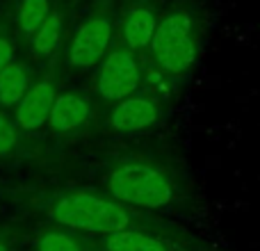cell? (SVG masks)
<instances>
[{"mask_svg": "<svg viewBox=\"0 0 260 251\" xmlns=\"http://www.w3.org/2000/svg\"><path fill=\"white\" fill-rule=\"evenodd\" d=\"M105 194L153 215H189L194 187L189 171L171 146H146L117 158L105 171Z\"/></svg>", "mask_w": 260, "mask_h": 251, "instance_id": "cell-1", "label": "cell"}, {"mask_svg": "<svg viewBox=\"0 0 260 251\" xmlns=\"http://www.w3.org/2000/svg\"><path fill=\"white\" fill-rule=\"evenodd\" d=\"M50 219L69 231H80V233L101 235V238L121 233V231L157 229L174 222L169 217L119 203L108 194H96L87 190L59 194L50 206Z\"/></svg>", "mask_w": 260, "mask_h": 251, "instance_id": "cell-2", "label": "cell"}, {"mask_svg": "<svg viewBox=\"0 0 260 251\" xmlns=\"http://www.w3.org/2000/svg\"><path fill=\"white\" fill-rule=\"evenodd\" d=\"M203 39V14L189 0H178L162 9V16L146 48L148 64L155 76L180 82L192 73Z\"/></svg>", "mask_w": 260, "mask_h": 251, "instance_id": "cell-3", "label": "cell"}, {"mask_svg": "<svg viewBox=\"0 0 260 251\" xmlns=\"http://www.w3.org/2000/svg\"><path fill=\"white\" fill-rule=\"evenodd\" d=\"M101 251H224L208 240L197 238L187 229L171 222L157 229L121 231V233L103 235Z\"/></svg>", "mask_w": 260, "mask_h": 251, "instance_id": "cell-4", "label": "cell"}, {"mask_svg": "<svg viewBox=\"0 0 260 251\" xmlns=\"http://www.w3.org/2000/svg\"><path fill=\"white\" fill-rule=\"evenodd\" d=\"M144 76H146V71L142 64V55L119 41L99 64L94 82L96 96L103 103L114 105L128 96L137 94L144 85Z\"/></svg>", "mask_w": 260, "mask_h": 251, "instance_id": "cell-5", "label": "cell"}, {"mask_svg": "<svg viewBox=\"0 0 260 251\" xmlns=\"http://www.w3.org/2000/svg\"><path fill=\"white\" fill-rule=\"evenodd\" d=\"M117 21L108 9L94 12L76 27L67 46V64L76 71H87L101 64L114 44Z\"/></svg>", "mask_w": 260, "mask_h": 251, "instance_id": "cell-6", "label": "cell"}, {"mask_svg": "<svg viewBox=\"0 0 260 251\" xmlns=\"http://www.w3.org/2000/svg\"><path fill=\"white\" fill-rule=\"evenodd\" d=\"M165 117V103L155 91L139 89L137 94L119 101L110 108L105 125L117 135H135L142 130H151Z\"/></svg>", "mask_w": 260, "mask_h": 251, "instance_id": "cell-7", "label": "cell"}, {"mask_svg": "<svg viewBox=\"0 0 260 251\" xmlns=\"http://www.w3.org/2000/svg\"><path fill=\"white\" fill-rule=\"evenodd\" d=\"M162 9L155 0H130L121 16V44L130 50L144 55L153 39V32L157 27V21L162 16Z\"/></svg>", "mask_w": 260, "mask_h": 251, "instance_id": "cell-8", "label": "cell"}, {"mask_svg": "<svg viewBox=\"0 0 260 251\" xmlns=\"http://www.w3.org/2000/svg\"><path fill=\"white\" fill-rule=\"evenodd\" d=\"M57 96L55 91V80L50 76L32 82L30 89L16 105V125L21 130H39L48 123L53 101Z\"/></svg>", "mask_w": 260, "mask_h": 251, "instance_id": "cell-9", "label": "cell"}, {"mask_svg": "<svg viewBox=\"0 0 260 251\" xmlns=\"http://www.w3.org/2000/svg\"><path fill=\"white\" fill-rule=\"evenodd\" d=\"M91 101L80 91H62L55 96L48 117V128L57 135H69L85 128L91 119Z\"/></svg>", "mask_w": 260, "mask_h": 251, "instance_id": "cell-10", "label": "cell"}, {"mask_svg": "<svg viewBox=\"0 0 260 251\" xmlns=\"http://www.w3.org/2000/svg\"><path fill=\"white\" fill-rule=\"evenodd\" d=\"M62 39H64V14L62 9L53 7L48 18L30 37V46L39 57H53L59 50V46H62Z\"/></svg>", "mask_w": 260, "mask_h": 251, "instance_id": "cell-11", "label": "cell"}, {"mask_svg": "<svg viewBox=\"0 0 260 251\" xmlns=\"http://www.w3.org/2000/svg\"><path fill=\"white\" fill-rule=\"evenodd\" d=\"M30 85L32 80L27 69L18 62H9L0 71V105L3 108H16L25 96V91L30 89Z\"/></svg>", "mask_w": 260, "mask_h": 251, "instance_id": "cell-12", "label": "cell"}, {"mask_svg": "<svg viewBox=\"0 0 260 251\" xmlns=\"http://www.w3.org/2000/svg\"><path fill=\"white\" fill-rule=\"evenodd\" d=\"M50 0H18L16 5V25L23 35L30 39L39 25L50 14Z\"/></svg>", "mask_w": 260, "mask_h": 251, "instance_id": "cell-13", "label": "cell"}, {"mask_svg": "<svg viewBox=\"0 0 260 251\" xmlns=\"http://www.w3.org/2000/svg\"><path fill=\"white\" fill-rule=\"evenodd\" d=\"M37 251H82V249H80V242H78L71 233L48 231V233H44L39 238Z\"/></svg>", "mask_w": 260, "mask_h": 251, "instance_id": "cell-14", "label": "cell"}, {"mask_svg": "<svg viewBox=\"0 0 260 251\" xmlns=\"http://www.w3.org/2000/svg\"><path fill=\"white\" fill-rule=\"evenodd\" d=\"M18 144L16 125L0 110V155H7L9 151H14V146Z\"/></svg>", "mask_w": 260, "mask_h": 251, "instance_id": "cell-15", "label": "cell"}, {"mask_svg": "<svg viewBox=\"0 0 260 251\" xmlns=\"http://www.w3.org/2000/svg\"><path fill=\"white\" fill-rule=\"evenodd\" d=\"M9 62H14V46L7 37L0 35V71H3Z\"/></svg>", "mask_w": 260, "mask_h": 251, "instance_id": "cell-16", "label": "cell"}, {"mask_svg": "<svg viewBox=\"0 0 260 251\" xmlns=\"http://www.w3.org/2000/svg\"><path fill=\"white\" fill-rule=\"evenodd\" d=\"M0 251H7V244H5L3 240H0Z\"/></svg>", "mask_w": 260, "mask_h": 251, "instance_id": "cell-17", "label": "cell"}]
</instances>
